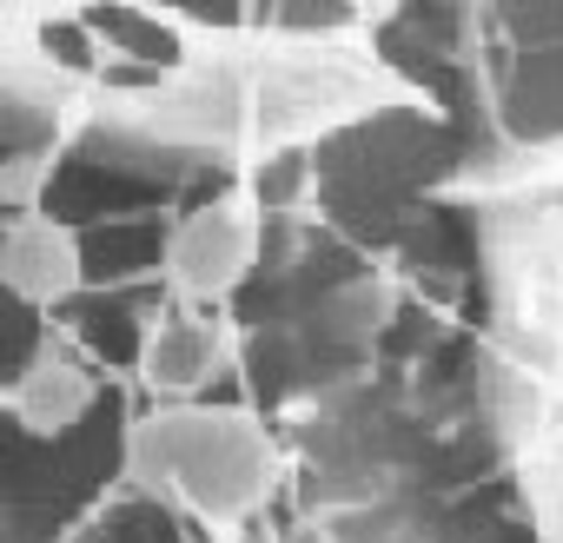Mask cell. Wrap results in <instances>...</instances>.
<instances>
[{"label": "cell", "instance_id": "obj_4", "mask_svg": "<svg viewBox=\"0 0 563 543\" xmlns=\"http://www.w3.org/2000/svg\"><path fill=\"white\" fill-rule=\"evenodd\" d=\"M14 424L27 431V437H41V444H60V437H74L87 418H93V405H100V385H93V372H87V358H74L67 345H41L27 365H21V378H14Z\"/></svg>", "mask_w": 563, "mask_h": 543}, {"label": "cell", "instance_id": "obj_3", "mask_svg": "<svg viewBox=\"0 0 563 543\" xmlns=\"http://www.w3.org/2000/svg\"><path fill=\"white\" fill-rule=\"evenodd\" d=\"M80 286H87V245L67 219L34 212V219H14L0 232V292L8 299H21L34 312H54Z\"/></svg>", "mask_w": 563, "mask_h": 543}, {"label": "cell", "instance_id": "obj_6", "mask_svg": "<svg viewBox=\"0 0 563 543\" xmlns=\"http://www.w3.org/2000/svg\"><path fill=\"white\" fill-rule=\"evenodd\" d=\"M47 186H54V153H41V146L0 153V212H8V225L47 212Z\"/></svg>", "mask_w": 563, "mask_h": 543}, {"label": "cell", "instance_id": "obj_5", "mask_svg": "<svg viewBox=\"0 0 563 543\" xmlns=\"http://www.w3.org/2000/svg\"><path fill=\"white\" fill-rule=\"evenodd\" d=\"M219 358H225V345H219V325L206 312H173V319L146 325V339H140V378L153 391H173V398L199 391Z\"/></svg>", "mask_w": 563, "mask_h": 543}, {"label": "cell", "instance_id": "obj_1", "mask_svg": "<svg viewBox=\"0 0 563 543\" xmlns=\"http://www.w3.org/2000/svg\"><path fill=\"white\" fill-rule=\"evenodd\" d=\"M126 470L206 523H245L272 490V437L225 405H173L126 431Z\"/></svg>", "mask_w": 563, "mask_h": 543}, {"label": "cell", "instance_id": "obj_2", "mask_svg": "<svg viewBox=\"0 0 563 543\" xmlns=\"http://www.w3.org/2000/svg\"><path fill=\"white\" fill-rule=\"evenodd\" d=\"M258 245H265V206H258V192H245V186L212 192L206 206L179 212V225L166 232L159 279H166V292L186 312H212V306H225L252 279Z\"/></svg>", "mask_w": 563, "mask_h": 543}]
</instances>
